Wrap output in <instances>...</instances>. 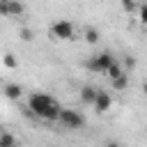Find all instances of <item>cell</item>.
<instances>
[{
    "mask_svg": "<svg viewBox=\"0 0 147 147\" xmlns=\"http://www.w3.org/2000/svg\"><path fill=\"white\" fill-rule=\"evenodd\" d=\"M28 108L34 113V117H41V119H46V122H57V119H60V110H62V106H60L53 96H48V94H44V92L30 94Z\"/></svg>",
    "mask_w": 147,
    "mask_h": 147,
    "instance_id": "obj_1",
    "label": "cell"
},
{
    "mask_svg": "<svg viewBox=\"0 0 147 147\" xmlns=\"http://www.w3.org/2000/svg\"><path fill=\"white\" fill-rule=\"evenodd\" d=\"M51 39H62V41H69V39H76V30H74V23H69L67 18H60L51 25Z\"/></svg>",
    "mask_w": 147,
    "mask_h": 147,
    "instance_id": "obj_2",
    "label": "cell"
},
{
    "mask_svg": "<svg viewBox=\"0 0 147 147\" xmlns=\"http://www.w3.org/2000/svg\"><path fill=\"white\" fill-rule=\"evenodd\" d=\"M113 62H115V55H113L110 51H103V53L94 55L92 60H87V62H85V69L96 71V74H106V69H108Z\"/></svg>",
    "mask_w": 147,
    "mask_h": 147,
    "instance_id": "obj_3",
    "label": "cell"
},
{
    "mask_svg": "<svg viewBox=\"0 0 147 147\" xmlns=\"http://www.w3.org/2000/svg\"><path fill=\"white\" fill-rule=\"evenodd\" d=\"M60 124H64L67 129H80L83 124H85V117L78 113V110H74V108H62L60 110V119H57Z\"/></svg>",
    "mask_w": 147,
    "mask_h": 147,
    "instance_id": "obj_4",
    "label": "cell"
},
{
    "mask_svg": "<svg viewBox=\"0 0 147 147\" xmlns=\"http://www.w3.org/2000/svg\"><path fill=\"white\" fill-rule=\"evenodd\" d=\"M110 106H113V96H110V92L99 90V92H96V99H94V103H92L94 113H96V115H103L106 110H110Z\"/></svg>",
    "mask_w": 147,
    "mask_h": 147,
    "instance_id": "obj_5",
    "label": "cell"
},
{
    "mask_svg": "<svg viewBox=\"0 0 147 147\" xmlns=\"http://www.w3.org/2000/svg\"><path fill=\"white\" fill-rule=\"evenodd\" d=\"M96 87H92V85H83L80 87V101L83 103H87V106H92L94 103V99H96Z\"/></svg>",
    "mask_w": 147,
    "mask_h": 147,
    "instance_id": "obj_6",
    "label": "cell"
},
{
    "mask_svg": "<svg viewBox=\"0 0 147 147\" xmlns=\"http://www.w3.org/2000/svg\"><path fill=\"white\" fill-rule=\"evenodd\" d=\"M2 92H5V96H7V99L16 101V99H21V94H23V87H21V85H16V83H7V85L2 87Z\"/></svg>",
    "mask_w": 147,
    "mask_h": 147,
    "instance_id": "obj_7",
    "label": "cell"
},
{
    "mask_svg": "<svg viewBox=\"0 0 147 147\" xmlns=\"http://www.w3.org/2000/svg\"><path fill=\"white\" fill-rule=\"evenodd\" d=\"M126 85H129V71H124L122 76H117V78L110 80V87H113V90H124Z\"/></svg>",
    "mask_w": 147,
    "mask_h": 147,
    "instance_id": "obj_8",
    "label": "cell"
},
{
    "mask_svg": "<svg viewBox=\"0 0 147 147\" xmlns=\"http://www.w3.org/2000/svg\"><path fill=\"white\" fill-rule=\"evenodd\" d=\"M0 147H18V140L9 131H2L0 133Z\"/></svg>",
    "mask_w": 147,
    "mask_h": 147,
    "instance_id": "obj_9",
    "label": "cell"
},
{
    "mask_svg": "<svg viewBox=\"0 0 147 147\" xmlns=\"http://www.w3.org/2000/svg\"><path fill=\"white\" fill-rule=\"evenodd\" d=\"M122 74H124V69H122V64H119L117 60H115V62L106 69V76H108L110 80H113V78H117V76H122Z\"/></svg>",
    "mask_w": 147,
    "mask_h": 147,
    "instance_id": "obj_10",
    "label": "cell"
},
{
    "mask_svg": "<svg viewBox=\"0 0 147 147\" xmlns=\"http://www.w3.org/2000/svg\"><path fill=\"white\" fill-rule=\"evenodd\" d=\"M23 14V5L18 0H9V16H21Z\"/></svg>",
    "mask_w": 147,
    "mask_h": 147,
    "instance_id": "obj_11",
    "label": "cell"
},
{
    "mask_svg": "<svg viewBox=\"0 0 147 147\" xmlns=\"http://www.w3.org/2000/svg\"><path fill=\"white\" fill-rule=\"evenodd\" d=\"M85 41H87V44H96V41H99V30L87 28V30H85Z\"/></svg>",
    "mask_w": 147,
    "mask_h": 147,
    "instance_id": "obj_12",
    "label": "cell"
},
{
    "mask_svg": "<svg viewBox=\"0 0 147 147\" xmlns=\"http://www.w3.org/2000/svg\"><path fill=\"white\" fill-rule=\"evenodd\" d=\"M2 64H5L7 69H16V67H18V60H16L11 53H5V57H2Z\"/></svg>",
    "mask_w": 147,
    "mask_h": 147,
    "instance_id": "obj_13",
    "label": "cell"
},
{
    "mask_svg": "<svg viewBox=\"0 0 147 147\" xmlns=\"http://www.w3.org/2000/svg\"><path fill=\"white\" fill-rule=\"evenodd\" d=\"M18 37H21L23 41H32V39H34V34H32L30 28H21V30H18Z\"/></svg>",
    "mask_w": 147,
    "mask_h": 147,
    "instance_id": "obj_14",
    "label": "cell"
},
{
    "mask_svg": "<svg viewBox=\"0 0 147 147\" xmlns=\"http://www.w3.org/2000/svg\"><path fill=\"white\" fill-rule=\"evenodd\" d=\"M124 67H126V71H133L136 69V57L133 55H126L124 57Z\"/></svg>",
    "mask_w": 147,
    "mask_h": 147,
    "instance_id": "obj_15",
    "label": "cell"
},
{
    "mask_svg": "<svg viewBox=\"0 0 147 147\" xmlns=\"http://www.w3.org/2000/svg\"><path fill=\"white\" fill-rule=\"evenodd\" d=\"M140 23H142V25H147V2H142V5H140Z\"/></svg>",
    "mask_w": 147,
    "mask_h": 147,
    "instance_id": "obj_16",
    "label": "cell"
},
{
    "mask_svg": "<svg viewBox=\"0 0 147 147\" xmlns=\"http://www.w3.org/2000/svg\"><path fill=\"white\" fill-rule=\"evenodd\" d=\"M122 7H124V11L131 14V11L136 9V2H133V0H122Z\"/></svg>",
    "mask_w": 147,
    "mask_h": 147,
    "instance_id": "obj_17",
    "label": "cell"
},
{
    "mask_svg": "<svg viewBox=\"0 0 147 147\" xmlns=\"http://www.w3.org/2000/svg\"><path fill=\"white\" fill-rule=\"evenodd\" d=\"M0 14L9 16V0H0Z\"/></svg>",
    "mask_w": 147,
    "mask_h": 147,
    "instance_id": "obj_18",
    "label": "cell"
},
{
    "mask_svg": "<svg viewBox=\"0 0 147 147\" xmlns=\"http://www.w3.org/2000/svg\"><path fill=\"white\" fill-rule=\"evenodd\" d=\"M103 147H122V145H119V142H117V140H108V142H106V145H103Z\"/></svg>",
    "mask_w": 147,
    "mask_h": 147,
    "instance_id": "obj_19",
    "label": "cell"
},
{
    "mask_svg": "<svg viewBox=\"0 0 147 147\" xmlns=\"http://www.w3.org/2000/svg\"><path fill=\"white\" fill-rule=\"evenodd\" d=\"M142 92H145V94H147V80H145V83H142Z\"/></svg>",
    "mask_w": 147,
    "mask_h": 147,
    "instance_id": "obj_20",
    "label": "cell"
},
{
    "mask_svg": "<svg viewBox=\"0 0 147 147\" xmlns=\"http://www.w3.org/2000/svg\"><path fill=\"white\" fill-rule=\"evenodd\" d=\"M142 2H147V0H142Z\"/></svg>",
    "mask_w": 147,
    "mask_h": 147,
    "instance_id": "obj_21",
    "label": "cell"
}]
</instances>
